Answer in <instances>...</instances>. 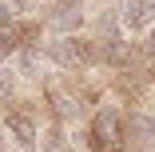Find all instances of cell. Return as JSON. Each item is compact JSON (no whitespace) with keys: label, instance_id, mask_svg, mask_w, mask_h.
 <instances>
[{"label":"cell","instance_id":"1","mask_svg":"<svg viewBox=\"0 0 155 152\" xmlns=\"http://www.w3.org/2000/svg\"><path fill=\"white\" fill-rule=\"evenodd\" d=\"M87 144L91 152H123L127 148V116L119 104H100L87 120Z\"/></svg>","mask_w":155,"mask_h":152},{"label":"cell","instance_id":"4","mask_svg":"<svg viewBox=\"0 0 155 152\" xmlns=\"http://www.w3.org/2000/svg\"><path fill=\"white\" fill-rule=\"evenodd\" d=\"M115 16H119V28L123 32H151L155 28V0H119V8H115Z\"/></svg>","mask_w":155,"mask_h":152},{"label":"cell","instance_id":"8","mask_svg":"<svg viewBox=\"0 0 155 152\" xmlns=\"http://www.w3.org/2000/svg\"><path fill=\"white\" fill-rule=\"evenodd\" d=\"M24 20V0H0V24Z\"/></svg>","mask_w":155,"mask_h":152},{"label":"cell","instance_id":"2","mask_svg":"<svg viewBox=\"0 0 155 152\" xmlns=\"http://www.w3.org/2000/svg\"><path fill=\"white\" fill-rule=\"evenodd\" d=\"M44 56L52 60V64H60V68H87V64H96L100 60V40H87V36H56L48 48H44Z\"/></svg>","mask_w":155,"mask_h":152},{"label":"cell","instance_id":"9","mask_svg":"<svg viewBox=\"0 0 155 152\" xmlns=\"http://www.w3.org/2000/svg\"><path fill=\"white\" fill-rule=\"evenodd\" d=\"M143 48H147V56H155V28H151V32L143 36Z\"/></svg>","mask_w":155,"mask_h":152},{"label":"cell","instance_id":"6","mask_svg":"<svg viewBox=\"0 0 155 152\" xmlns=\"http://www.w3.org/2000/svg\"><path fill=\"white\" fill-rule=\"evenodd\" d=\"M48 100L56 104V116H60V120H76V116L84 112L80 96H72L68 88H60V84H52V88H48Z\"/></svg>","mask_w":155,"mask_h":152},{"label":"cell","instance_id":"10","mask_svg":"<svg viewBox=\"0 0 155 152\" xmlns=\"http://www.w3.org/2000/svg\"><path fill=\"white\" fill-rule=\"evenodd\" d=\"M0 132H4V124H0Z\"/></svg>","mask_w":155,"mask_h":152},{"label":"cell","instance_id":"11","mask_svg":"<svg viewBox=\"0 0 155 152\" xmlns=\"http://www.w3.org/2000/svg\"><path fill=\"white\" fill-rule=\"evenodd\" d=\"M12 152H20V148H12Z\"/></svg>","mask_w":155,"mask_h":152},{"label":"cell","instance_id":"7","mask_svg":"<svg viewBox=\"0 0 155 152\" xmlns=\"http://www.w3.org/2000/svg\"><path fill=\"white\" fill-rule=\"evenodd\" d=\"M127 128H131V136H135V144H139V148L155 152V120H151L147 112H135V116H127Z\"/></svg>","mask_w":155,"mask_h":152},{"label":"cell","instance_id":"3","mask_svg":"<svg viewBox=\"0 0 155 152\" xmlns=\"http://www.w3.org/2000/svg\"><path fill=\"white\" fill-rule=\"evenodd\" d=\"M4 136L20 148V152H36L40 148V124L32 120V112H24V108H12L4 116Z\"/></svg>","mask_w":155,"mask_h":152},{"label":"cell","instance_id":"5","mask_svg":"<svg viewBox=\"0 0 155 152\" xmlns=\"http://www.w3.org/2000/svg\"><path fill=\"white\" fill-rule=\"evenodd\" d=\"M48 24L56 28L60 36H80L87 28V12H84L80 0H56L52 12H48Z\"/></svg>","mask_w":155,"mask_h":152}]
</instances>
